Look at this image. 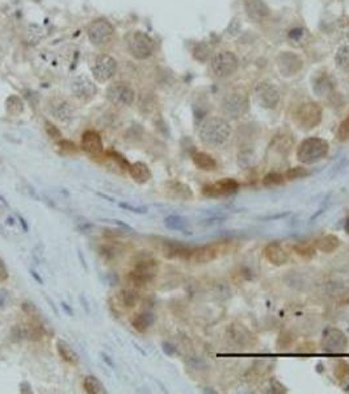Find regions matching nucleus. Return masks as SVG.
<instances>
[{"label": "nucleus", "instance_id": "45", "mask_svg": "<svg viewBox=\"0 0 349 394\" xmlns=\"http://www.w3.org/2000/svg\"><path fill=\"white\" fill-rule=\"evenodd\" d=\"M8 277H9V274H8V269H7L6 263H4L3 259L0 258V281L8 280Z\"/></svg>", "mask_w": 349, "mask_h": 394}, {"label": "nucleus", "instance_id": "9", "mask_svg": "<svg viewBox=\"0 0 349 394\" xmlns=\"http://www.w3.org/2000/svg\"><path fill=\"white\" fill-rule=\"evenodd\" d=\"M250 108L248 96L243 92H233L227 95L222 102V109L230 118H239L244 116Z\"/></svg>", "mask_w": 349, "mask_h": 394}, {"label": "nucleus", "instance_id": "8", "mask_svg": "<svg viewBox=\"0 0 349 394\" xmlns=\"http://www.w3.org/2000/svg\"><path fill=\"white\" fill-rule=\"evenodd\" d=\"M88 38L95 46H105L112 41L114 36L113 25L108 20L98 19L88 27Z\"/></svg>", "mask_w": 349, "mask_h": 394}, {"label": "nucleus", "instance_id": "29", "mask_svg": "<svg viewBox=\"0 0 349 394\" xmlns=\"http://www.w3.org/2000/svg\"><path fill=\"white\" fill-rule=\"evenodd\" d=\"M154 324V315L151 313H141V314L135 315L133 319L132 325L138 333H144L148 330V327Z\"/></svg>", "mask_w": 349, "mask_h": 394}, {"label": "nucleus", "instance_id": "54", "mask_svg": "<svg viewBox=\"0 0 349 394\" xmlns=\"http://www.w3.org/2000/svg\"><path fill=\"white\" fill-rule=\"evenodd\" d=\"M344 230H345L346 233L349 234V217L345 219V224H344Z\"/></svg>", "mask_w": 349, "mask_h": 394}, {"label": "nucleus", "instance_id": "4", "mask_svg": "<svg viewBox=\"0 0 349 394\" xmlns=\"http://www.w3.org/2000/svg\"><path fill=\"white\" fill-rule=\"evenodd\" d=\"M321 117H323V111L320 105L316 103H305L298 108L295 113V122L300 125L302 129L310 130L314 129L320 124Z\"/></svg>", "mask_w": 349, "mask_h": 394}, {"label": "nucleus", "instance_id": "50", "mask_svg": "<svg viewBox=\"0 0 349 394\" xmlns=\"http://www.w3.org/2000/svg\"><path fill=\"white\" fill-rule=\"evenodd\" d=\"M7 305V297L0 293V309H4Z\"/></svg>", "mask_w": 349, "mask_h": 394}, {"label": "nucleus", "instance_id": "51", "mask_svg": "<svg viewBox=\"0 0 349 394\" xmlns=\"http://www.w3.org/2000/svg\"><path fill=\"white\" fill-rule=\"evenodd\" d=\"M31 275H32V276H33L34 279H36V280L38 281V283H40V284H42V283H43V281H42V279H41V277L38 276V275H37V272H34V271H31Z\"/></svg>", "mask_w": 349, "mask_h": 394}, {"label": "nucleus", "instance_id": "15", "mask_svg": "<svg viewBox=\"0 0 349 394\" xmlns=\"http://www.w3.org/2000/svg\"><path fill=\"white\" fill-rule=\"evenodd\" d=\"M71 91H72L75 97L83 100V102H88V100L95 97V95L97 93V88L93 84V82L84 75L73 78L72 82H71Z\"/></svg>", "mask_w": 349, "mask_h": 394}, {"label": "nucleus", "instance_id": "19", "mask_svg": "<svg viewBox=\"0 0 349 394\" xmlns=\"http://www.w3.org/2000/svg\"><path fill=\"white\" fill-rule=\"evenodd\" d=\"M193 247L184 244L181 242H176V240H167L163 247V253H164L165 258L168 259H184V260H189L190 255H192Z\"/></svg>", "mask_w": 349, "mask_h": 394}, {"label": "nucleus", "instance_id": "27", "mask_svg": "<svg viewBox=\"0 0 349 394\" xmlns=\"http://www.w3.org/2000/svg\"><path fill=\"white\" fill-rule=\"evenodd\" d=\"M57 351H58L59 356H61L64 361H67L68 364L77 365L78 361H79V357H78L77 352L73 351L72 347H71L66 340H62V339L57 340Z\"/></svg>", "mask_w": 349, "mask_h": 394}, {"label": "nucleus", "instance_id": "36", "mask_svg": "<svg viewBox=\"0 0 349 394\" xmlns=\"http://www.w3.org/2000/svg\"><path fill=\"white\" fill-rule=\"evenodd\" d=\"M105 154H107L108 158H110V159L113 160V162H116L117 166H118L119 168L126 169V171H128L129 167H130V163H129L128 160L125 159V157H123V155L119 154L118 151L108 150V151H105Z\"/></svg>", "mask_w": 349, "mask_h": 394}, {"label": "nucleus", "instance_id": "56", "mask_svg": "<svg viewBox=\"0 0 349 394\" xmlns=\"http://www.w3.org/2000/svg\"><path fill=\"white\" fill-rule=\"evenodd\" d=\"M346 36H348V41H349V28H348V34H346Z\"/></svg>", "mask_w": 349, "mask_h": 394}, {"label": "nucleus", "instance_id": "53", "mask_svg": "<svg viewBox=\"0 0 349 394\" xmlns=\"http://www.w3.org/2000/svg\"><path fill=\"white\" fill-rule=\"evenodd\" d=\"M18 221L21 222V225H22V228H24V230L28 231V225H27V222H25V219L22 218V217H18Z\"/></svg>", "mask_w": 349, "mask_h": 394}, {"label": "nucleus", "instance_id": "24", "mask_svg": "<svg viewBox=\"0 0 349 394\" xmlns=\"http://www.w3.org/2000/svg\"><path fill=\"white\" fill-rule=\"evenodd\" d=\"M165 187H167L168 193L172 197H174V199H180V200H190V199H193L192 189L185 183L171 180V182L165 184Z\"/></svg>", "mask_w": 349, "mask_h": 394}, {"label": "nucleus", "instance_id": "52", "mask_svg": "<svg viewBox=\"0 0 349 394\" xmlns=\"http://www.w3.org/2000/svg\"><path fill=\"white\" fill-rule=\"evenodd\" d=\"M62 308H63L66 311H67V314H68V315H72V310H71V309L68 308V306L66 305V304H64V302H62Z\"/></svg>", "mask_w": 349, "mask_h": 394}, {"label": "nucleus", "instance_id": "20", "mask_svg": "<svg viewBox=\"0 0 349 394\" xmlns=\"http://www.w3.org/2000/svg\"><path fill=\"white\" fill-rule=\"evenodd\" d=\"M50 112L55 120L61 122H67L72 117V108L71 104L64 98H55L50 104Z\"/></svg>", "mask_w": 349, "mask_h": 394}, {"label": "nucleus", "instance_id": "30", "mask_svg": "<svg viewBox=\"0 0 349 394\" xmlns=\"http://www.w3.org/2000/svg\"><path fill=\"white\" fill-rule=\"evenodd\" d=\"M7 112H8L11 116H18L20 113H22L24 111V103L18 96H9L6 102Z\"/></svg>", "mask_w": 349, "mask_h": 394}, {"label": "nucleus", "instance_id": "6", "mask_svg": "<svg viewBox=\"0 0 349 394\" xmlns=\"http://www.w3.org/2000/svg\"><path fill=\"white\" fill-rule=\"evenodd\" d=\"M239 188H240V184H239L238 180L233 178H225L218 180V182L205 184L201 188V192L206 197L218 199V197L233 196L239 191Z\"/></svg>", "mask_w": 349, "mask_h": 394}, {"label": "nucleus", "instance_id": "34", "mask_svg": "<svg viewBox=\"0 0 349 394\" xmlns=\"http://www.w3.org/2000/svg\"><path fill=\"white\" fill-rule=\"evenodd\" d=\"M285 176L284 174L281 173H276V171H272V173H268L263 179V184L265 187H277V185H281L285 183Z\"/></svg>", "mask_w": 349, "mask_h": 394}, {"label": "nucleus", "instance_id": "32", "mask_svg": "<svg viewBox=\"0 0 349 394\" xmlns=\"http://www.w3.org/2000/svg\"><path fill=\"white\" fill-rule=\"evenodd\" d=\"M334 376L337 381L343 382L349 377V363L345 360H339L334 365Z\"/></svg>", "mask_w": 349, "mask_h": 394}, {"label": "nucleus", "instance_id": "44", "mask_svg": "<svg viewBox=\"0 0 349 394\" xmlns=\"http://www.w3.org/2000/svg\"><path fill=\"white\" fill-rule=\"evenodd\" d=\"M270 389H273V391H275V393H286V391H288V389L285 388L281 382H279L277 380H275V379L270 380Z\"/></svg>", "mask_w": 349, "mask_h": 394}, {"label": "nucleus", "instance_id": "12", "mask_svg": "<svg viewBox=\"0 0 349 394\" xmlns=\"http://www.w3.org/2000/svg\"><path fill=\"white\" fill-rule=\"evenodd\" d=\"M107 98L112 104L118 107H129L134 102L135 93L128 84L114 83L108 87Z\"/></svg>", "mask_w": 349, "mask_h": 394}, {"label": "nucleus", "instance_id": "22", "mask_svg": "<svg viewBox=\"0 0 349 394\" xmlns=\"http://www.w3.org/2000/svg\"><path fill=\"white\" fill-rule=\"evenodd\" d=\"M192 160L197 168L201 169V171H205V173L215 171L218 167L217 160L211 155H209L208 153H205V151H194L192 154Z\"/></svg>", "mask_w": 349, "mask_h": 394}, {"label": "nucleus", "instance_id": "39", "mask_svg": "<svg viewBox=\"0 0 349 394\" xmlns=\"http://www.w3.org/2000/svg\"><path fill=\"white\" fill-rule=\"evenodd\" d=\"M336 138L340 142H345L349 139V117H346L343 122L340 124L339 129L336 133Z\"/></svg>", "mask_w": 349, "mask_h": 394}, {"label": "nucleus", "instance_id": "16", "mask_svg": "<svg viewBox=\"0 0 349 394\" xmlns=\"http://www.w3.org/2000/svg\"><path fill=\"white\" fill-rule=\"evenodd\" d=\"M222 244H205V246L194 247L192 251L189 260L197 264H205L218 258L219 253H222Z\"/></svg>", "mask_w": 349, "mask_h": 394}, {"label": "nucleus", "instance_id": "21", "mask_svg": "<svg viewBox=\"0 0 349 394\" xmlns=\"http://www.w3.org/2000/svg\"><path fill=\"white\" fill-rule=\"evenodd\" d=\"M245 10L254 21H263L266 16L269 15V8L263 0H247Z\"/></svg>", "mask_w": 349, "mask_h": 394}, {"label": "nucleus", "instance_id": "37", "mask_svg": "<svg viewBox=\"0 0 349 394\" xmlns=\"http://www.w3.org/2000/svg\"><path fill=\"white\" fill-rule=\"evenodd\" d=\"M121 299H122L123 305L128 306V308H133L139 300V294L133 289H126L121 293Z\"/></svg>", "mask_w": 349, "mask_h": 394}, {"label": "nucleus", "instance_id": "28", "mask_svg": "<svg viewBox=\"0 0 349 394\" xmlns=\"http://www.w3.org/2000/svg\"><path fill=\"white\" fill-rule=\"evenodd\" d=\"M83 386H84V390L88 394H105L104 385L101 384L100 380L95 376H86L84 377V381H83Z\"/></svg>", "mask_w": 349, "mask_h": 394}, {"label": "nucleus", "instance_id": "33", "mask_svg": "<svg viewBox=\"0 0 349 394\" xmlns=\"http://www.w3.org/2000/svg\"><path fill=\"white\" fill-rule=\"evenodd\" d=\"M164 225L169 230H185L188 222L187 219L180 216H169L164 219Z\"/></svg>", "mask_w": 349, "mask_h": 394}, {"label": "nucleus", "instance_id": "31", "mask_svg": "<svg viewBox=\"0 0 349 394\" xmlns=\"http://www.w3.org/2000/svg\"><path fill=\"white\" fill-rule=\"evenodd\" d=\"M335 61L340 70L349 72V46H341L336 52Z\"/></svg>", "mask_w": 349, "mask_h": 394}, {"label": "nucleus", "instance_id": "26", "mask_svg": "<svg viewBox=\"0 0 349 394\" xmlns=\"http://www.w3.org/2000/svg\"><path fill=\"white\" fill-rule=\"evenodd\" d=\"M340 246V239L339 237H336L335 234H327L323 235L321 238H319L315 242L316 250L321 251V253L330 254L334 253L335 250Z\"/></svg>", "mask_w": 349, "mask_h": 394}, {"label": "nucleus", "instance_id": "2", "mask_svg": "<svg viewBox=\"0 0 349 394\" xmlns=\"http://www.w3.org/2000/svg\"><path fill=\"white\" fill-rule=\"evenodd\" d=\"M328 142L318 137H311L302 141L297 150V158L302 164H314L327 155Z\"/></svg>", "mask_w": 349, "mask_h": 394}, {"label": "nucleus", "instance_id": "11", "mask_svg": "<svg viewBox=\"0 0 349 394\" xmlns=\"http://www.w3.org/2000/svg\"><path fill=\"white\" fill-rule=\"evenodd\" d=\"M92 74L97 82L100 83H105L108 80L116 75L117 72V62L113 57L108 56V54H101L95 59L93 65H92Z\"/></svg>", "mask_w": 349, "mask_h": 394}, {"label": "nucleus", "instance_id": "42", "mask_svg": "<svg viewBox=\"0 0 349 394\" xmlns=\"http://www.w3.org/2000/svg\"><path fill=\"white\" fill-rule=\"evenodd\" d=\"M208 54H209V49L205 46V45H204V43L198 45V46L194 49V57H196L198 61H206V58H208Z\"/></svg>", "mask_w": 349, "mask_h": 394}, {"label": "nucleus", "instance_id": "14", "mask_svg": "<svg viewBox=\"0 0 349 394\" xmlns=\"http://www.w3.org/2000/svg\"><path fill=\"white\" fill-rule=\"evenodd\" d=\"M277 67L282 77H293L302 68V59L293 52H282L277 57Z\"/></svg>", "mask_w": 349, "mask_h": 394}, {"label": "nucleus", "instance_id": "55", "mask_svg": "<svg viewBox=\"0 0 349 394\" xmlns=\"http://www.w3.org/2000/svg\"><path fill=\"white\" fill-rule=\"evenodd\" d=\"M0 201H2V203L6 204V205H7V201H6V199H4L3 196H0Z\"/></svg>", "mask_w": 349, "mask_h": 394}, {"label": "nucleus", "instance_id": "41", "mask_svg": "<svg viewBox=\"0 0 349 394\" xmlns=\"http://www.w3.org/2000/svg\"><path fill=\"white\" fill-rule=\"evenodd\" d=\"M45 125H46V132H47V134H49L52 138H54V139H61L62 138L61 132H59V129L55 127V125H53V124L49 122V121H46Z\"/></svg>", "mask_w": 349, "mask_h": 394}, {"label": "nucleus", "instance_id": "18", "mask_svg": "<svg viewBox=\"0 0 349 394\" xmlns=\"http://www.w3.org/2000/svg\"><path fill=\"white\" fill-rule=\"evenodd\" d=\"M80 146H82L83 150L91 155H100L104 153L103 139H101L100 134L95 130H87V132L83 133Z\"/></svg>", "mask_w": 349, "mask_h": 394}, {"label": "nucleus", "instance_id": "13", "mask_svg": "<svg viewBox=\"0 0 349 394\" xmlns=\"http://www.w3.org/2000/svg\"><path fill=\"white\" fill-rule=\"evenodd\" d=\"M256 97L259 104L266 109H273L277 107L280 102V92L277 87L273 86L269 82H261L256 87Z\"/></svg>", "mask_w": 349, "mask_h": 394}, {"label": "nucleus", "instance_id": "7", "mask_svg": "<svg viewBox=\"0 0 349 394\" xmlns=\"http://www.w3.org/2000/svg\"><path fill=\"white\" fill-rule=\"evenodd\" d=\"M321 348L323 351L330 354H341L348 348V338L343 330L337 327H330L325 331L321 338Z\"/></svg>", "mask_w": 349, "mask_h": 394}, {"label": "nucleus", "instance_id": "48", "mask_svg": "<svg viewBox=\"0 0 349 394\" xmlns=\"http://www.w3.org/2000/svg\"><path fill=\"white\" fill-rule=\"evenodd\" d=\"M20 391H21V393H32L31 385L25 381L21 382V384H20Z\"/></svg>", "mask_w": 349, "mask_h": 394}, {"label": "nucleus", "instance_id": "38", "mask_svg": "<svg viewBox=\"0 0 349 394\" xmlns=\"http://www.w3.org/2000/svg\"><path fill=\"white\" fill-rule=\"evenodd\" d=\"M306 175L307 169L303 168V167H293V168L288 169V171L284 174L286 180H295V179H301Z\"/></svg>", "mask_w": 349, "mask_h": 394}, {"label": "nucleus", "instance_id": "10", "mask_svg": "<svg viewBox=\"0 0 349 394\" xmlns=\"http://www.w3.org/2000/svg\"><path fill=\"white\" fill-rule=\"evenodd\" d=\"M211 70L219 78L230 77L238 70V58L231 52L217 53L211 59Z\"/></svg>", "mask_w": 349, "mask_h": 394}, {"label": "nucleus", "instance_id": "40", "mask_svg": "<svg viewBox=\"0 0 349 394\" xmlns=\"http://www.w3.org/2000/svg\"><path fill=\"white\" fill-rule=\"evenodd\" d=\"M252 162H254V154H252V151L243 150L242 153L238 155V164L242 167V168L251 166Z\"/></svg>", "mask_w": 349, "mask_h": 394}, {"label": "nucleus", "instance_id": "5", "mask_svg": "<svg viewBox=\"0 0 349 394\" xmlns=\"http://www.w3.org/2000/svg\"><path fill=\"white\" fill-rule=\"evenodd\" d=\"M128 47L137 59H147L154 52V42L143 32H133L128 36Z\"/></svg>", "mask_w": 349, "mask_h": 394}, {"label": "nucleus", "instance_id": "23", "mask_svg": "<svg viewBox=\"0 0 349 394\" xmlns=\"http://www.w3.org/2000/svg\"><path fill=\"white\" fill-rule=\"evenodd\" d=\"M128 171L133 180L138 183V184H146L151 179V176H153L150 167L147 166L146 163H143V162H135V163L130 164Z\"/></svg>", "mask_w": 349, "mask_h": 394}, {"label": "nucleus", "instance_id": "49", "mask_svg": "<svg viewBox=\"0 0 349 394\" xmlns=\"http://www.w3.org/2000/svg\"><path fill=\"white\" fill-rule=\"evenodd\" d=\"M163 350L165 351V354H168V355H173V352H174L173 347H172L171 344H167V343H164V344H163Z\"/></svg>", "mask_w": 349, "mask_h": 394}, {"label": "nucleus", "instance_id": "17", "mask_svg": "<svg viewBox=\"0 0 349 394\" xmlns=\"http://www.w3.org/2000/svg\"><path fill=\"white\" fill-rule=\"evenodd\" d=\"M264 255H265L266 260L272 263L273 265H284L289 262V253L288 250L285 249L279 242H270L269 244H266L264 249Z\"/></svg>", "mask_w": 349, "mask_h": 394}, {"label": "nucleus", "instance_id": "46", "mask_svg": "<svg viewBox=\"0 0 349 394\" xmlns=\"http://www.w3.org/2000/svg\"><path fill=\"white\" fill-rule=\"evenodd\" d=\"M59 146H61L63 150H68V151H71V153H72V151L75 153V151L78 150L77 146H75V143H72V142H70V141H61L59 142Z\"/></svg>", "mask_w": 349, "mask_h": 394}, {"label": "nucleus", "instance_id": "3", "mask_svg": "<svg viewBox=\"0 0 349 394\" xmlns=\"http://www.w3.org/2000/svg\"><path fill=\"white\" fill-rule=\"evenodd\" d=\"M158 272V262L153 258L141 259L135 263L133 271L129 274V280L134 285L142 286L144 284L153 281Z\"/></svg>", "mask_w": 349, "mask_h": 394}, {"label": "nucleus", "instance_id": "25", "mask_svg": "<svg viewBox=\"0 0 349 394\" xmlns=\"http://www.w3.org/2000/svg\"><path fill=\"white\" fill-rule=\"evenodd\" d=\"M229 338H231L233 342L238 343L240 346H247L248 343L252 342V334L247 329L238 326V325H231L230 326Z\"/></svg>", "mask_w": 349, "mask_h": 394}, {"label": "nucleus", "instance_id": "43", "mask_svg": "<svg viewBox=\"0 0 349 394\" xmlns=\"http://www.w3.org/2000/svg\"><path fill=\"white\" fill-rule=\"evenodd\" d=\"M119 207L123 208L126 210H130L133 213H138V214H146L147 209L146 208H139V207H133L130 204H125V203H119Z\"/></svg>", "mask_w": 349, "mask_h": 394}, {"label": "nucleus", "instance_id": "1", "mask_svg": "<svg viewBox=\"0 0 349 394\" xmlns=\"http://www.w3.org/2000/svg\"><path fill=\"white\" fill-rule=\"evenodd\" d=\"M231 134V125L222 117L206 118L198 129V137L204 145L218 147L225 145Z\"/></svg>", "mask_w": 349, "mask_h": 394}, {"label": "nucleus", "instance_id": "35", "mask_svg": "<svg viewBox=\"0 0 349 394\" xmlns=\"http://www.w3.org/2000/svg\"><path fill=\"white\" fill-rule=\"evenodd\" d=\"M294 251L305 259L314 258L316 253V247L310 243H298L294 246Z\"/></svg>", "mask_w": 349, "mask_h": 394}, {"label": "nucleus", "instance_id": "47", "mask_svg": "<svg viewBox=\"0 0 349 394\" xmlns=\"http://www.w3.org/2000/svg\"><path fill=\"white\" fill-rule=\"evenodd\" d=\"M104 221H107V222H112V224H116V225L121 226V228H122V229H126V230H129V231H133V229L130 228V226H129L128 224H125V222L118 221V219H104Z\"/></svg>", "mask_w": 349, "mask_h": 394}]
</instances>
